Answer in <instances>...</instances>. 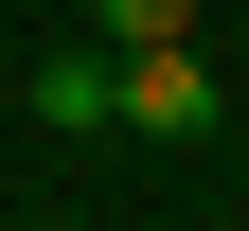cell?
Segmentation results:
<instances>
[{"label":"cell","instance_id":"obj_1","mask_svg":"<svg viewBox=\"0 0 249 231\" xmlns=\"http://www.w3.org/2000/svg\"><path fill=\"white\" fill-rule=\"evenodd\" d=\"M124 124H142V142H213V124H231L213 53L196 36H124Z\"/></svg>","mask_w":249,"mask_h":231},{"label":"cell","instance_id":"obj_3","mask_svg":"<svg viewBox=\"0 0 249 231\" xmlns=\"http://www.w3.org/2000/svg\"><path fill=\"white\" fill-rule=\"evenodd\" d=\"M89 36H196V0H89Z\"/></svg>","mask_w":249,"mask_h":231},{"label":"cell","instance_id":"obj_2","mask_svg":"<svg viewBox=\"0 0 249 231\" xmlns=\"http://www.w3.org/2000/svg\"><path fill=\"white\" fill-rule=\"evenodd\" d=\"M18 124H53V142L124 124V36H107V53H36V71H18Z\"/></svg>","mask_w":249,"mask_h":231}]
</instances>
